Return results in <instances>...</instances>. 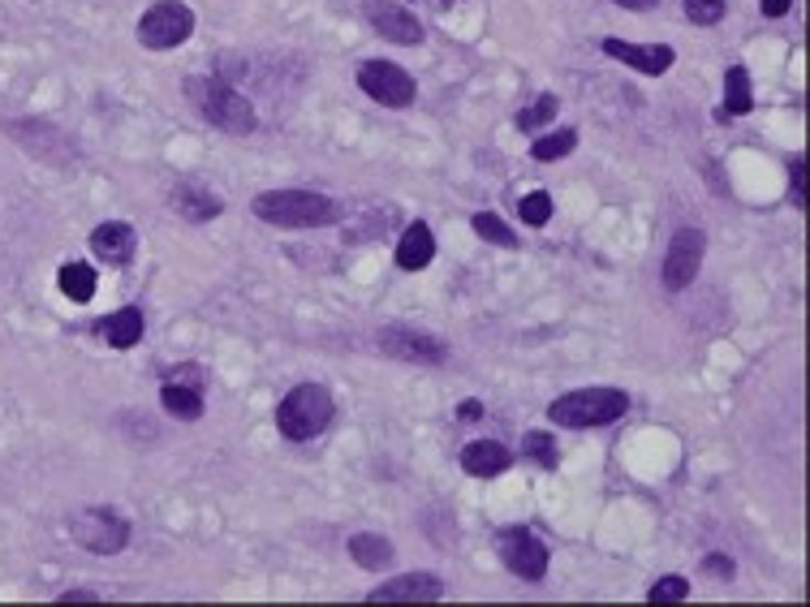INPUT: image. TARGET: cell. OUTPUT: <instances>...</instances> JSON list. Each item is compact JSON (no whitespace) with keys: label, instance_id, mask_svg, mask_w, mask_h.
<instances>
[{"label":"cell","instance_id":"obj_1","mask_svg":"<svg viewBox=\"0 0 810 607\" xmlns=\"http://www.w3.org/2000/svg\"><path fill=\"white\" fill-rule=\"evenodd\" d=\"M186 100L199 108V117H207V125H216L225 134H251L254 130L251 100L229 78H216V74L186 78Z\"/></svg>","mask_w":810,"mask_h":607},{"label":"cell","instance_id":"obj_2","mask_svg":"<svg viewBox=\"0 0 810 607\" xmlns=\"http://www.w3.org/2000/svg\"><path fill=\"white\" fill-rule=\"evenodd\" d=\"M251 211L276 229H324L346 216L328 195H315V190H267L251 202Z\"/></svg>","mask_w":810,"mask_h":607},{"label":"cell","instance_id":"obj_3","mask_svg":"<svg viewBox=\"0 0 810 607\" xmlns=\"http://www.w3.org/2000/svg\"><path fill=\"white\" fill-rule=\"evenodd\" d=\"M337 405H332V393L324 384H298L294 393H285V401L276 405V431L294 444H306L315 435L328 431Z\"/></svg>","mask_w":810,"mask_h":607},{"label":"cell","instance_id":"obj_4","mask_svg":"<svg viewBox=\"0 0 810 607\" xmlns=\"http://www.w3.org/2000/svg\"><path fill=\"white\" fill-rule=\"evenodd\" d=\"M630 409V397L621 388H578V393H565L548 405L552 422L569 427V431H587V427H608L616 422L621 413Z\"/></svg>","mask_w":810,"mask_h":607},{"label":"cell","instance_id":"obj_5","mask_svg":"<svg viewBox=\"0 0 810 607\" xmlns=\"http://www.w3.org/2000/svg\"><path fill=\"white\" fill-rule=\"evenodd\" d=\"M65 530L91 556H117V552H125L130 548V534H134L130 521L117 508H83V512L69 517Z\"/></svg>","mask_w":810,"mask_h":607},{"label":"cell","instance_id":"obj_6","mask_svg":"<svg viewBox=\"0 0 810 607\" xmlns=\"http://www.w3.org/2000/svg\"><path fill=\"white\" fill-rule=\"evenodd\" d=\"M195 35V13L182 0H155L152 9L139 18V44L152 52L182 48Z\"/></svg>","mask_w":810,"mask_h":607},{"label":"cell","instance_id":"obj_7","mask_svg":"<svg viewBox=\"0 0 810 607\" xmlns=\"http://www.w3.org/2000/svg\"><path fill=\"white\" fill-rule=\"evenodd\" d=\"M703 254H708V233H703V229H677L672 242H668V254H664V267H659L664 289H668V294L690 289V280H694L699 267H703Z\"/></svg>","mask_w":810,"mask_h":607},{"label":"cell","instance_id":"obj_8","mask_svg":"<svg viewBox=\"0 0 810 607\" xmlns=\"http://www.w3.org/2000/svg\"><path fill=\"white\" fill-rule=\"evenodd\" d=\"M496 552H501L508 573H517L522 582H544L548 577V548L526 526H505L496 534Z\"/></svg>","mask_w":810,"mask_h":607},{"label":"cell","instance_id":"obj_9","mask_svg":"<svg viewBox=\"0 0 810 607\" xmlns=\"http://www.w3.org/2000/svg\"><path fill=\"white\" fill-rule=\"evenodd\" d=\"M358 87L371 100L384 103V108H409L414 96H418L414 78L405 74L402 65H393V60H366V65H358Z\"/></svg>","mask_w":810,"mask_h":607},{"label":"cell","instance_id":"obj_10","mask_svg":"<svg viewBox=\"0 0 810 607\" xmlns=\"http://www.w3.org/2000/svg\"><path fill=\"white\" fill-rule=\"evenodd\" d=\"M362 13H366V22H371L388 44H402V48L423 44V22H418L405 4H393V0H366Z\"/></svg>","mask_w":810,"mask_h":607},{"label":"cell","instance_id":"obj_11","mask_svg":"<svg viewBox=\"0 0 810 607\" xmlns=\"http://www.w3.org/2000/svg\"><path fill=\"white\" fill-rule=\"evenodd\" d=\"M380 345L388 350L393 357H405V362H423V366H440L445 357H449V345H440L436 336H427V332H414V328H402V323H393V328H380Z\"/></svg>","mask_w":810,"mask_h":607},{"label":"cell","instance_id":"obj_12","mask_svg":"<svg viewBox=\"0 0 810 607\" xmlns=\"http://www.w3.org/2000/svg\"><path fill=\"white\" fill-rule=\"evenodd\" d=\"M366 599L371 604H436L445 599V582L436 573H405V577H393L388 586H375Z\"/></svg>","mask_w":810,"mask_h":607},{"label":"cell","instance_id":"obj_13","mask_svg":"<svg viewBox=\"0 0 810 607\" xmlns=\"http://www.w3.org/2000/svg\"><path fill=\"white\" fill-rule=\"evenodd\" d=\"M604 56L630 65V69H638V74H647V78L668 74L672 60H677V52L668 48V44H621V40H604Z\"/></svg>","mask_w":810,"mask_h":607},{"label":"cell","instance_id":"obj_14","mask_svg":"<svg viewBox=\"0 0 810 607\" xmlns=\"http://www.w3.org/2000/svg\"><path fill=\"white\" fill-rule=\"evenodd\" d=\"M91 251H96V258L112 263V267H125L134 258V251H139V233L125 220H103V224L91 229Z\"/></svg>","mask_w":810,"mask_h":607},{"label":"cell","instance_id":"obj_15","mask_svg":"<svg viewBox=\"0 0 810 607\" xmlns=\"http://www.w3.org/2000/svg\"><path fill=\"white\" fill-rule=\"evenodd\" d=\"M168 202H173V211L182 216V220H190V224H202V220H216L220 211H225V202H220V195H211L202 181H195V177H186V181H177L173 186V195H168Z\"/></svg>","mask_w":810,"mask_h":607},{"label":"cell","instance_id":"obj_16","mask_svg":"<svg viewBox=\"0 0 810 607\" xmlns=\"http://www.w3.org/2000/svg\"><path fill=\"white\" fill-rule=\"evenodd\" d=\"M513 465V453H508L501 440H474L461 449V470L470 478H496Z\"/></svg>","mask_w":810,"mask_h":607},{"label":"cell","instance_id":"obj_17","mask_svg":"<svg viewBox=\"0 0 810 607\" xmlns=\"http://www.w3.org/2000/svg\"><path fill=\"white\" fill-rule=\"evenodd\" d=\"M431 258H436V238H431V229H427L423 220L405 224L402 242H397V267H405V272H423Z\"/></svg>","mask_w":810,"mask_h":607},{"label":"cell","instance_id":"obj_18","mask_svg":"<svg viewBox=\"0 0 810 607\" xmlns=\"http://www.w3.org/2000/svg\"><path fill=\"white\" fill-rule=\"evenodd\" d=\"M160 405L182 418V422H195L202 413V384H190V379H168L164 375V388H160Z\"/></svg>","mask_w":810,"mask_h":607},{"label":"cell","instance_id":"obj_19","mask_svg":"<svg viewBox=\"0 0 810 607\" xmlns=\"http://www.w3.org/2000/svg\"><path fill=\"white\" fill-rule=\"evenodd\" d=\"M100 332L112 350H134V345H139V336H143V310H139V306H121V310H112V314L100 323Z\"/></svg>","mask_w":810,"mask_h":607},{"label":"cell","instance_id":"obj_20","mask_svg":"<svg viewBox=\"0 0 810 607\" xmlns=\"http://www.w3.org/2000/svg\"><path fill=\"white\" fill-rule=\"evenodd\" d=\"M350 556H354L358 569H366V573H380V569H388L397 552H393V543L384 539V534H371V530H362L350 539Z\"/></svg>","mask_w":810,"mask_h":607},{"label":"cell","instance_id":"obj_21","mask_svg":"<svg viewBox=\"0 0 810 607\" xmlns=\"http://www.w3.org/2000/svg\"><path fill=\"white\" fill-rule=\"evenodd\" d=\"M724 103H729V108H720V112H715L720 121H729V117H746V112L755 108L746 65H729V74H724Z\"/></svg>","mask_w":810,"mask_h":607},{"label":"cell","instance_id":"obj_22","mask_svg":"<svg viewBox=\"0 0 810 607\" xmlns=\"http://www.w3.org/2000/svg\"><path fill=\"white\" fill-rule=\"evenodd\" d=\"M61 294L69 302H91L96 298V272L87 263H65L61 267Z\"/></svg>","mask_w":810,"mask_h":607},{"label":"cell","instance_id":"obj_23","mask_svg":"<svg viewBox=\"0 0 810 607\" xmlns=\"http://www.w3.org/2000/svg\"><path fill=\"white\" fill-rule=\"evenodd\" d=\"M557 112H560L557 96H539L530 108L517 112V130H522V134H539V130H548V125L557 121Z\"/></svg>","mask_w":810,"mask_h":607},{"label":"cell","instance_id":"obj_24","mask_svg":"<svg viewBox=\"0 0 810 607\" xmlns=\"http://www.w3.org/2000/svg\"><path fill=\"white\" fill-rule=\"evenodd\" d=\"M578 147V130H552V134H544V139H535V147L530 155L539 159V164H552V159H565V155Z\"/></svg>","mask_w":810,"mask_h":607},{"label":"cell","instance_id":"obj_25","mask_svg":"<svg viewBox=\"0 0 810 607\" xmlns=\"http://www.w3.org/2000/svg\"><path fill=\"white\" fill-rule=\"evenodd\" d=\"M470 224H474V233H479L483 242H492V246H517V233L508 229L496 211H479Z\"/></svg>","mask_w":810,"mask_h":607},{"label":"cell","instance_id":"obj_26","mask_svg":"<svg viewBox=\"0 0 810 607\" xmlns=\"http://www.w3.org/2000/svg\"><path fill=\"white\" fill-rule=\"evenodd\" d=\"M522 453L530 456L535 465H544V470H557V440L548 435V431H526V440H522Z\"/></svg>","mask_w":810,"mask_h":607},{"label":"cell","instance_id":"obj_27","mask_svg":"<svg viewBox=\"0 0 810 607\" xmlns=\"http://www.w3.org/2000/svg\"><path fill=\"white\" fill-rule=\"evenodd\" d=\"M517 216H522L530 229H544V224L552 220V195H548V190H535V195H526V199L517 202Z\"/></svg>","mask_w":810,"mask_h":607},{"label":"cell","instance_id":"obj_28","mask_svg":"<svg viewBox=\"0 0 810 607\" xmlns=\"http://www.w3.org/2000/svg\"><path fill=\"white\" fill-rule=\"evenodd\" d=\"M681 599H690V582H686V577H677V573L659 577L656 586L647 591V604H681Z\"/></svg>","mask_w":810,"mask_h":607},{"label":"cell","instance_id":"obj_29","mask_svg":"<svg viewBox=\"0 0 810 607\" xmlns=\"http://www.w3.org/2000/svg\"><path fill=\"white\" fill-rule=\"evenodd\" d=\"M686 18L694 26H715L724 18V0H686Z\"/></svg>","mask_w":810,"mask_h":607},{"label":"cell","instance_id":"obj_30","mask_svg":"<svg viewBox=\"0 0 810 607\" xmlns=\"http://www.w3.org/2000/svg\"><path fill=\"white\" fill-rule=\"evenodd\" d=\"M789 181H793V207H807V159H802V155H793Z\"/></svg>","mask_w":810,"mask_h":607},{"label":"cell","instance_id":"obj_31","mask_svg":"<svg viewBox=\"0 0 810 607\" xmlns=\"http://www.w3.org/2000/svg\"><path fill=\"white\" fill-rule=\"evenodd\" d=\"M703 573H708V577H733L737 564L729 556H720V552H711V556H703Z\"/></svg>","mask_w":810,"mask_h":607},{"label":"cell","instance_id":"obj_32","mask_svg":"<svg viewBox=\"0 0 810 607\" xmlns=\"http://www.w3.org/2000/svg\"><path fill=\"white\" fill-rule=\"evenodd\" d=\"M483 413H488V409H483V401H461V405H457V418H461V422H479Z\"/></svg>","mask_w":810,"mask_h":607},{"label":"cell","instance_id":"obj_33","mask_svg":"<svg viewBox=\"0 0 810 607\" xmlns=\"http://www.w3.org/2000/svg\"><path fill=\"white\" fill-rule=\"evenodd\" d=\"M96 599H100L96 591H65L56 604H96Z\"/></svg>","mask_w":810,"mask_h":607},{"label":"cell","instance_id":"obj_34","mask_svg":"<svg viewBox=\"0 0 810 607\" xmlns=\"http://www.w3.org/2000/svg\"><path fill=\"white\" fill-rule=\"evenodd\" d=\"M789 9H793V0H763V13L767 18H785Z\"/></svg>","mask_w":810,"mask_h":607},{"label":"cell","instance_id":"obj_35","mask_svg":"<svg viewBox=\"0 0 810 607\" xmlns=\"http://www.w3.org/2000/svg\"><path fill=\"white\" fill-rule=\"evenodd\" d=\"M621 9H656L659 0H616Z\"/></svg>","mask_w":810,"mask_h":607},{"label":"cell","instance_id":"obj_36","mask_svg":"<svg viewBox=\"0 0 810 607\" xmlns=\"http://www.w3.org/2000/svg\"><path fill=\"white\" fill-rule=\"evenodd\" d=\"M436 4H453V0H436Z\"/></svg>","mask_w":810,"mask_h":607}]
</instances>
